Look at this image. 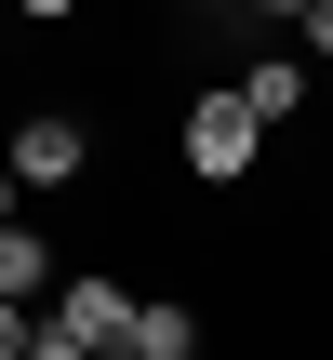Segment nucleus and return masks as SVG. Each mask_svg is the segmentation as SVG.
Masks as SVG:
<instances>
[{
    "instance_id": "2",
    "label": "nucleus",
    "mask_w": 333,
    "mask_h": 360,
    "mask_svg": "<svg viewBox=\"0 0 333 360\" xmlns=\"http://www.w3.org/2000/svg\"><path fill=\"white\" fill-rule=\"evenodd\" d=\"M0 174H13V187H80V174H93V134H80L67 107H27L13 147H0Z\"/></svg>"
},
{
    "instance_id": "7",
    "label": "nucleus",
    "mask_w": 333,
    "mask_h": 360,
    "mask_svg": "<svg viewBox=\"0 0 333 360\" xmlns=\"http://www.w3.org/2000/svg\"><path fill=\"white\" fill-rule=\"evenodd\" d=\"M280 27H294V53H307V67H333V0H294Z\"/></svg>"
},
{
    "instance_id": "12",
    "label": "nucleus",
    "mask_w": 333,
    "mask_h": 360,
    "mask_svg": "<svg viewBox=\"0 0 333 360\" xmlns=\"http://www.w3.org/2000/svg\"><path fill=\"white\" fill-rule=\"evenodd\" d=\"M93 360H133V347H93Z\"/></svg>"
},
{
    "instance_id": "5",
    "label": "nucleus",
    "mask_w": 333,
    "mask_h": 360,
    "mask_svg": "<svg viewBox=\"0 0 333 360\" xmlns=\"http://www.w3.org/2000/svg\"><path fill=\"white\" fill-rule=\"evenodd\" d=\"M307 80H320V67H307V53H254V67H240V80H227V94H240V107H254V120H267V134H280V120H294V107H307Z\"/></svg>"
},
{
    "instance_id": "1",
    "label": "nucleus",
    "mask_w": 333,
    "mask_h": 360,
    "mask_svg": "<svg viewBox=\"0 0 333 360\" xmlns=\"http://www.w3.org/2000/svg\"><path fill=\"white\" fill-rule=\"evenodd\" d=\"M174 160H187L200 187H240V174L267 160V120H254L240 94H200V107H187V134H174Z\"/></svg>"
},
{
    "instance_id": "13",
    "label": "nucleus",
    "mask_w": 333,
    "mask_h": 360,
    "mask_svg": "<svg viewBox=\"0 0 333 360\" xmlns=\"http://www.w3.org/2000/svg\"><path fill=\"white\" fill-rule=\"evenodd\" d=\"M187 13H214V0H187Z\"/></svg>"
},
{
    "instance_id": "3",
    "label": "nucleus",
    "mask_w": 333,
    "mask_h": 360,
    "mask_svg": "<svg viewBox=\"0 0 333 360\" xmlns=\"http://www.w3.org/2000/svg\"><path fill=\"white\" fill-rule=\"evenodd\" d=\"M40 321H53V334H80V347H120V321H133V294H120V267H53V294H40Z\"/></svg>"
},
{
    "instance_id": "11",
    "label": "nucleus",
    "mask_w": 333,
    "mask_h": 360,
    "mask_svg": "<svg viewBox=\"0 0 333 360\" xmlns=\"http://www.w3.org/2000/svg\"><path fill=\"white\" fill-rule=\"evenodd\" d=\"M254 13H294V0H254Z\"/></svg>"
},
{
    "instance_id": "8",
    "label": "nucleus",
    "mask_w": 333,
    "mask_h": 360,
    "mask_svg": "<svg viewBox=\"0 0 333 360\" xmlns=\"http://www.w3.org/2000/svg\"><path fill=\"white\" fill-rule=\"evenodd\" d=\"M13 13H27V27H67V13H80V0H13Z\"/></svg>"
},
{
    "instance_id": "10",
    "label": "nucleus",
    "mask_w": 333,
    "mask_h": 360,
    "mask_svg": "<svg viewBox=\"0 0 333 360\" xmlns=\"http://www.w3.org/2000/svg\"><path fill=\"white\" fill-rule=\"evenodd\" d=\"M0 214H13V174H0Z\"/></svg>"
},
{
    "instance_id": "6",
    "label": "nucleus",
    "mask_w": 333,
    "mask_h": 360,
    "mask_svg": "<svg viewBox=\"0 0 333 360\" xmlns=\"http://www.w3.org/2000/svg\"><path fill=\"white\" fill-rule=\"evenodd\" d=\"M53 267H67V254H53L40 227H13V214H0V294H13V307H40V294H53Z\"/></svg>"
},
{
    "instance_id": "9",
    "label": "nucleus",
    "mask_w": 333,
    "mask_h": 360,
    "mask_svg": "<svg viewBox=\"0 0 333 360\" xmlns=\"http://www.w3.org/2000/svg\"><path fill=\"white\" fill-rule=\"evenodd\" d=\"M13 347H27V307H13V294H0V360H13Z\"/></svg>"
},
{
    "instance_id": "4",
    "label": "nucleus",
    "mask_w": 333,
    "mask_h": 360,
    "mask_svg": "<svg viewBox=\"0 0 333 360\" xmlns=\"http://www.w3.org/2000/svg\"><path fill=\"white\" fill-rule=\"evenodd\" d=\"M120 347H133V360H214V321H200L187 294H133V321H120Z\"/></svg>"
}]
</instances>
